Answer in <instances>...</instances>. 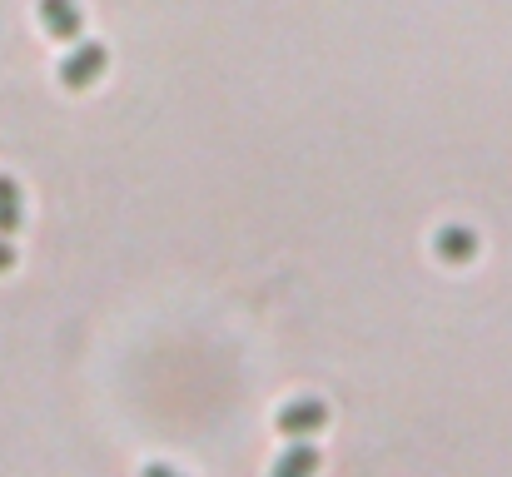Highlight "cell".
Masks as SVG:
<instances>
[{
	"mask_svg": "<svg viewBox=\"0 0 512 477\" xmlns=\"http://www.w3.org/2000/svg\"><path fill=\"white\" fill-rule=\"evenodd\" d=\"M473 249H478L473 229H443V234H438V259H448V264L473 259Z\"/></svg>",
	"mask_w": 512,
	"mask_h": 477,
	"instance_id": "6",
	"label": "cell"
},
{
	"mask_svg": "<svg viewBox=\"0 0 512 477\" xmlns=\"http://www.w3.org/2000/svg\"><path fill=\"white\" fill-rule=\"evenodd\" d=\"M314 473H319V453L304 448V443H294V448L274 463V477H314Z\"/></svg>",
	"mask_w": 512,
	"mask_h": 477,
	"instance_id": "5",
	"label": "cell"
},
{
	"mask_svg": "<svg viewBox=\"0 0 512 477\" xmlns=\"http://www.w3.org/2000/svg\"><path fill=\"white\" fill-rule=\"evenodd\" d=\"M324 423H329V408H324L319 398H289V403L279 408V433L294 438V443L314 438Z\"/></svg>",
	"mask_w": 512,
	"mask_h": 477,
	"instance_id": "2",
	"label": "cell"
},
{
	"mask_svg": "<svg viewBox=\"0 0 512 477\" xmlns=\"http://www.w3.org/2000/svg\"><path fill=\"white\" fill-rule=\"evenodd\" d=\"M105 65H110L105 45H95V40H70V50H65V60H60V80H65L70 90H90L95 80H105Z\"/></svg>",
	"mask_w": 512,
	"mask_h": 477,
	"instance_id": "1",
	"label": "cell"
},
{
	"mask_svg": "<svg viewBox=\"0 0 512 477\" xmlns=\"http://www.w3.org/2000/svg\"><path fill=\"white\" fill-rule=\"evenodd\" d=\"M10 264H15V249H10V239H5V234H0V274H5V269H10Z\"/></svg>",
	"mask_w": 512,
	"mask_h": 477,
	"instance_id": "7",
	"label": "cell"
},
{
	"mask_svg": "<svg viewBox=\"0 0 512 477\" xmlns=\"http://www.w3.org/2000/svg\"><path fill=\"white\" fill-rule=\"evenodd\" d=\"M25 224V204H20V184L10 174H0V234L10 239Z\"/></svg>",
	"mask_w": 512,
	"mask_h": 477,
	"instance_id": "4",
	"label": "cell"
},
{
	"mask_svg": "<svg viewBox=\"0 0 512 477\" xmlns=\"http://www.w3.org/2000/svg\"><path fill=\"white\" fill-rule=\"evenodd\" d=\"M40 30L50 40H80V30H85L80 0H40Z\"/></svg>",
	"mask_w": 512,
	"mask_h": 477,
	"instance_id": "3",
	"label": "cell"
},
{
	"mask_svg": "<svg viewBox=\"0 0 512 477\" xmlns=\"http://www.w3.org/2000/svg\"><path fill=\"white\" fill-rule=\"evenodd\" d=\"M145 477H179V473H170V468H145Z\"/></svg>",
	"mask_w": 512,
	"mask_h": 477,
	"instance_id": "8",
	"label": "cell"
}]
</instances>
